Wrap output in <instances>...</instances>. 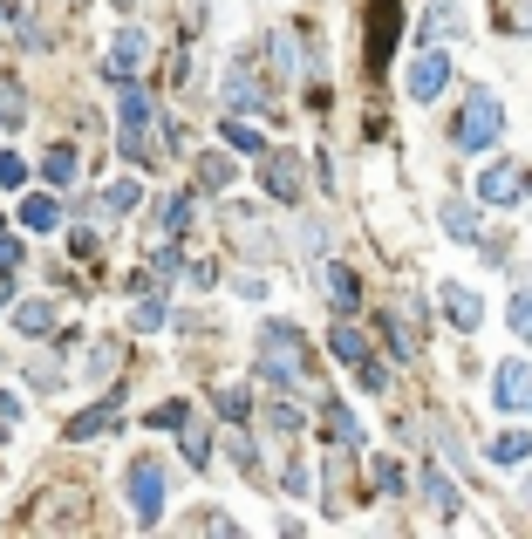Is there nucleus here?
<instances>
[{"instance_id": "obj_1", "label": "nucleus", "mask_w": 532, "mask_h": 539, "mask_svg": "<svg viewBox=\"0 0 532 539\" xmlns=\"http://www.w3.org/2000/svg\"><path fill=\"white\" fill-rule=\"evenodd\" d=\"M498 130H505L498 96H492V89H471V96H464V116H457V130H451V144H457V151H492Z\"/></svg>"}, {"instance_id": "obj_2", "label": "nucleus", "mask_w": 532, "mask_h": 539, "mask_svg": "<svg viewBox=\"0 0 532 539\" xmlns=\"http://www.w3.org/2000/svg\"><path fill=\"white\" fill-rule=\"evenodd\" d=\"M260 369H266L280 389L301 383L307 355H301V328H294V321H266V335H260Z\"/></svg>"}, {"instance_id": "obj_3", "label": "nucleus", "mask_w": 532, "mask_h": 539, "mask_svg": "<svg viewBox=\"0 0 532 539\" xmlns=\"http://www.w3.org/2000/svg\"><path fill=\"white\" fill-rule=\"evenodd\" d=\"M116 96H123V110H116V130H123V151L137 157H151V144H144V130H151V96H144V82L130 76V82H116Z\"/></svg>"}, {"instance_id": "obj_4", "label": "nucleus", "mask_w": 532, "mask_h": 539, "mask_svg": "<svg viewBox=\"0 0 532 539\" xmlns=\"http://www.w3.org/2000/svg\"><path fill=\"white\" fill-rule=\"evenodd\" d=\"M130 512H137V526H157L164 519V464L151 451L130 458Z\"/></svg>"}, {"instance_id": "obj_5", "label": "nucleus", "mask_w": 532, "mask_h": 539, "mask_svg": "<svg viewBox=\"0 0 532 539\" xmlns=\"http://www.w3.org/2000/svg\"><path fill=\"white\" fill-rule=\"evenodd\" d=\"M403 89H410L417 103H437V96L451 89V55H444V48H423L417 62H410V76H403Z\"/></svg>"}, {"instance_id": "obj_6", "label": "nucleus", "mask_w": 532, "mask_h": 539, "mask_svg": "<svg viewBox=\"0 0 532 539\" xmlns=\"http://www.w3.org/2000/svg\"><path fill=\"white\" fill-rule=\"evenodd\" d=\"M260 185H266V198L294 205V198H301V157L294 151H266L260 157Z\"/></svg>"}, {"instance_id": "obj_7", "label": "nucleus", "mask_w": 532, "mask_h": 539, "mask_svg": "<svg viewBox=\"0 0 532 539\" xmlns=\"http://www.w3.org/2000/svg\"><path fill=\"white\" fill-rule=\"evenodd\" d=\"M403 35V7L396 0H369V69H389V41Z\"/></svg>"}, {"instance_id": "obj_8", "label": "nucleus", "mask_w": 532, "mask_h": 539, "mask_svg": "<svg viewBox=\"0 0 532 539\" xmlns=\"http://www.w3.org/2000/svg\"><path fill=\"white\" fill-rule=\"evenodd\" d=\"M492 403L505 410V417H519V410H532V362H505L492 376Z\"/></svg>"}, {"instance_id": "obj_9", "label": "nucleus", "mask_w": 532, "mask_h": 539, "mask_svg": "<svg viewBox=\"0 0 532 539\" xmlns=\"http://www.w3.org/2000/svg\"><path fill=\"white\" fill-rule=\"evenodd\" d=\"M478 198H485V205H519V198H526V171H519V164H492V171L478 178Z\"/></svg>"}, {"instance_id": "obj_10", "label": "nucleus", "mask_w": 532, "mask_h": 539, "mask_svg": "<svg viewBox=\"0 0 532 539\" xmlns=\"http://www.w3.org/2000/svg\"><path fill=\"white\" fill-rule=\"evenodd\" d=\"M444 314H451V328H464V335H478V321H485V301L471 294V287H444Z\"/></svg>"}, {"instance_id": "obj_11", "label": "nucleus", "mask_w": 532, "mask_h": 539, "mask_svg": "<svg viewBox=\"0 0 532 539\" xmlns=\"http://www.w3.org/2000/svg\"><path fill=\"white\" fill-rule=\"evenodd\" d=\"M137 62H144V28H123L110 48V82H130L137 76Z\"/></svg>"}, {"instance_id": "obj_12", "label": "nucleus", "mask_w": 532, "mask_h": 539, "mask_svg": "<svg viewBox=\"0 0 532 539\" xmlns=\"http://www.w3.org/2000/svg\"><path fill=\"white\" fill-rule=\"evenodd\" d=\"M321 287H328L335 314H355V308H362V280H355L348 267H321Z\"/></svg>"}, {"instance_id": "obj_13", "label": "nucleus", "mask_w": 532, "mask_h": 539, "mask_svg": "<svg viewBox=\"0 0 532 539\" xmlns=\"http://www.w3.org/2000/svg\"><path fill=\"white\" fill-rule=\"evenodd\" d=\"M21 226H28V232H55V226H62V205H55L48 192L21 198Z\"/></svg>"}, {"instance_id": "obj_14", "label": "nucleus", "mask_w": 532, "mask_h": 539, "mask_svg": "<svg viewBox=\"0 0 532 539\" xmlns=\"http://www.w3.org/2000/svg\"><path fill=\"white\" fill-rule=\"evenodd\" d=\"M116 417H123V403H96V410H82L76 424H69V437H76V444H89V437H103Z\"/></svg>"}, {"instance_id": "obj_15", "label": "nucleus", "mask_w": 532, "mask_h": 539, "mask_svg": "<svg viewBox=\"0 0 532 539\" xmlns=\"http://www.w3.org/2000/svg\"><path fill=\"white\" fill-rule=\"evenodd\" d=\"M444 232H451V239H464V246H478V205L451 198V205H444Z\"/></svg>"}, {"instance_id": "obj_16", "label": "nucleus", "mask_w": 532, "mask_h": 539, "mask_svg": "<svg viewBox=\"0 0 532 539\" xmlns=\"http://www.w3.org/2000/svg\"><path fill=\"white\" fill-rule=\"evenodd\" d=\"M76 151H69V144H55V151L41 157V178H48V185H62V192H69V185H76Z\"/></svg>"}, {"instance_id": "obj_17", "label": "nucleus", "mask_w": 532, "mask_h": 539, "mask_svg": "<svg viewBox=\"0 0 532 539\" xmlns=\"http://www.w3.org/2000/svg\"><path fill=\"white\" fill-rule=\"evenodd\" d=\"M219 137H226V151L266 157V137H260V130H253V123H239V116H226V130H219Z\"/></svg>"}, {"instance_id": "obj_18", "label": "nucleus", "mask_w": 532, "mask_h": 539, "mask_svg": "<svg viewBox=\"0 0 532 539\" xmlns=\"http://www.w3.org/2000/svg\"><path fill=\"white\" fill-rule=\"evenodd\" d=\"M423 492H430V505H437L444 519H451V512H457V485H451V478H444V471H437V464H423Z\"/></svg>"}, {"instance_id": "obj_19", "label": "nucleus", "mask_w": 532, "mask_h": 539, "mask_svg": "<svg viewBox=\"0 0 532 539\" xmlns=\"http://www.w3.org/2000/svg\"><path fill=\"white\" fill-rule=\"evenodd\" d=\"M14 328H21V335H48V328H55V308H48V301H21V308H14Z\"/></svg>"}, {"instance_id": "obj_20", "label": "nucleus", "mask_w": 532, "mask_h": 539, "mask_svg": "<svg viewBox=\"0 0 532 539\" xmlns=\"http://www.w3.org/2000/svg\"><path fill=\"white\" fill-rule=\"evenodd\" d=\"M253 103H260V82L246 76V69H232L226 76V110H253Z\"/></svg>"}, {"instance_id": "obj_21", "label": "nucleus", "mask_w": 532, "mask_h": 539, "mask_svg": "<svg viewBox=\"0 0 532 539\" xmlns=\"http://www.w3.org/2000/svg\"><path fill=\"white\" fill-rule=\"evenodd\" d=\"M335 362H348V369H362V362H369V342H362V335H355V328H335Z\"/></svg>"}, {"instance_id": "obj_22", "label": "nucleus", "mask_w": 532, "mask_h": 539, "mask_svg": "<svg viewBox=\"0 0 532 539\" xmlns=\"http://www.w3.org/2000/svg\"><path fill=\"white\" fill-rule=\"evenodd\" d=\"M526 458H532V437H526V430H505V437L492 444V464H526Z\"/></svg>"}, {"instance_id": "obj_23", "label": "nucleus", "mask_w": 532, "mask_h": 539, "mask_svg": "<svg viewBox=\"0 0 532 539\" xmlns=\"http://www.w3.org/2000/svg\"><path fill=\"white\" fill-rule=\"evenodd\" d=\"M103 205H110V212H137V205H144V185H137V178H116L110 192H103Z\"/></svg>"}, {"instance_id": "obj_24", "label": "nucleus", "mask_w": 532, "mask_h": 539, "mask_svg": "<svg viewBox=\"0 0 532 539\" xmlns=\"http://www.w3.org/2000/svg\"><path fill=\"white\" fill-rule=\"evenodd\" d=\"M21 116H28V96H21V82H0V123H7V130H21Z\"/></svg>"}, {"instance_id": "obj_25", "label": "nucleus", "mask_w": 532, "mask_h": 539, "mask_svg": "<svg viewBox=\"0 0 532 539\" xmlns=\"http://www.w3.org/2000/svg\"><path fill=\"white\" fill-rule=\"evenodd\" d=\"M178 437H185V464H191V471H205V464H212V444H205V430H198V424H178Z\"/></svg>"}, {"instance_id": "obj_26", "label": "nucleus", "mask_w": 532, "mask_h": 539, "mask_svg": "<svg viewBox=\"0 0 532 539\" xmlns=\"http://www.w3.org/2000/svg\"><path fill=\"white\" fill-rule=\"evenodd\" d=\"M198 185H205V192H226L232 164H226V157H198Z\"/></svg>"}, {"instance_id": "obj_27", "label": "nucleus", "mask_w": 532, "mask_h": 539, "mask_svg": "<svg viewBox=\"0 0 532 539\" xmlns=\"http://www.w3.org/2000/svg\"><path fill=\"white\" fill-rule=\"evenodd\" d=\"M130 328H137V335L164 328V301H157V294H144V301H137V314H130Z\"/></svg>"}, {"instance_id": "obj_28", "label": "nucleus", "mask_w": 532, "mask_h": 539, "mask_svg": "<svg viewBox=\"0 0 532 539\" xmlns=\"http://www.w3.org/2000/svg\"><path fill=\"white\" fill-rule=\"evenodd\" d=\"M328 430H335V437H342V444H362V424H355V417H348L342 403H328Z\"/></svg>"}, {"instance_id": "obj_29", "label": "nucleus", "mask_w": 532, "mask_h": 539, "mask_svg": "<svg viewBox=\"0 0 532 539\" xmlns=\"http://www.w3.org/2000/svg\"><path fill=\"white\" fill-rule=\"evenodd\" d=\"M512 335L532 342V287H526V294H512Z\"/></svg>"}, {"instance_id": "obj_30", "label": "nucleus", "mask_w": 532, "mask_h": 539, "mask_svg": "<svg viewBox=\"0 0 532 539\" xmlns=\"http://www.w3.org/2000/svg\"><path fill=\"white\" fill-rule=\"evenodd\" d=\"M151 424H157V430H178V424H191V403H164V410H151Z\"/></svg>"}, {"instance_id": "obj_31", "label": "nucleus", "mask_w": 532, "mask_h": 539, "mask_svg": "<svg viewBox=\"0 0 532 539\" xmlns=\"http://www.w3.org/2000/svg\"><path fill=\"white\" fill-rule=\"evenodd\" d=\"M164 226H171V232H185V226H191V192H178L171 205H164Z\"/></svg>"}, {"instance_id": "obj_32", "label": "nucleus", "mask_w": 532, "mask_h": 539, "mask_svg": "<svg viewBox=\"0 0 532 539\" xmlns=\"http://www.w3.org/2000/svg\"><path fill=\"white\" fill-rule=\"evenodd\" d=\"M219 417H226V424L246 417V389H219Z\"/></svg>"}, {"instance_id": "obj_33", "label": "nucleus", "mask_w": 532, "mask_h": 539, "mask_svg": "<svg viewBox=\"0 0 532 539\" xmlns=\"http://www.w3.org/2000/svg\"><path fill=\"white\" fill-rule=\"evenodd\" d=\"M0 185H28V164L14 151H0Z\"/></svg>"}, {"instance_id": "obj_34", "label": "nucleus", "mask_w": 532, "mask_h": 539, "mask_svg": "<svg viewBox=\"0 0 532 539\" xmlns=\"http://www.w3.org/2000/svg\"><path fill=\"white\" fill-rule=\"evenodd\" d=\"M355 376H362V389H389V369H382V362H362Z\"/></svg>"}, {"instance_id": "obj_35", "label": "nucleus", "mask_w": 532, "mask_h": 539, "mask_svg": "<svg viewBox=\"0 0 532 539\" xmlns=\"http://www.w3.org/2000/svg\"><path fill=\"white\" fill-rule=\"evenodd\" d=\"M21 267V239H7V232H0V273H14Z\"/></svg>"}, {"instance_id": "obj_36", "label": "nucleus", "mask_w": 532, "mask_h": 539, "mask_svg": "<svg viewBox=\"0 0 532 539\" xmlns=\"http://www.w3.org/2000/svg\"><path fill=\"white\" fill-rule=\"evenodd\" d=\"M14 417H21V403H14V396L0 389V424H14Z\"/></svg>"}, {"instance_id": "obj_37", "label": "nucleus", "mask_w": 532, "mask_h": 539, "mask_svg": "<svg viewBox=\"0 0 532 539\" xmlns=\"http://www.w3.org/2000/svg\"><path fill=\"white\" fill-rule=\"evenodd\" d=\"M0 28H7V7H0Z\"/></svg>"}, {"instance_id": "obj_38", "label": "nucleus", "mask_w": 532, "mask_h": 539, "mask_svg": "<svg viewBox=\"0 0 532 539\" xmlns=\"http://www.w3.org/2000/svg\"><path fill=\"white\" fill-rule=\"evenodd\" d=\"M526 499H532V485H526Z\"/></svg>"}]
</instances>
